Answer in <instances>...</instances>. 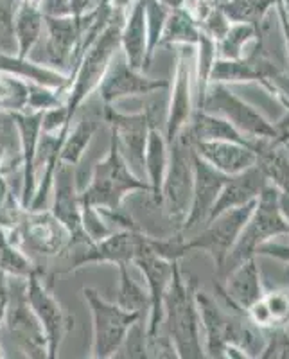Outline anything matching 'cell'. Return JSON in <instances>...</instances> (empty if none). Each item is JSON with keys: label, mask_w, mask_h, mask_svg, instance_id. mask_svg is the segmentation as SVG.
I'll use <instances>...</instances> for the list:
<instances>
[{"label": "cell", "mask_w": 289, "mask_h": 359, "mask_svg": "<svg viewBox=\"0 0 289 359\" xmlns=\"http://www.w3.org/2000/svg\"><path fill=\"white\" fill-rule=\"evenodd\" d=\"M121 9L124 8H115L112 20L106 24V27L98 34V38L90 43L76 69L69 76L65 108L70 121L76 118V114H78L83 102L99 88V83L105 78L112 57L121 49V27H123L124 22V18L119 13Z\"/></svg>", "instance_id": "obj_1"}, {"label": "cell", "mask_w": 289, "mask_h": 359, "mask_svg": "<svg viewBox=\"0 0 289 359\" xmlns=\"http://www.w3.org/2000/svg\"><path fill=\"white\" fill-rule=\"evenodd\" d=\"M162 329L171 338L178 358H203L200 343V313L192 284H185L178 261L173 264V277L163 297Z\"/></svg>", "instance_id": "obj_2"}, {"label": "cell", "mask_w": 289, "mask_h": 359, "mask_svg": "<svg viewBox=\"0 0 289 359\" xmlns=\"http://www.w3.org/2000/svg\"><path fill=\"white\" fill-rule=\"evenodd\" d=\"M135 191L149 192V184L128 168L126 160L119 151L117 140L112 135L108 153L94 163L88 187L81 192V201L95 208L119 210L123 208L124 198Z\"/></svg>", "instance_id": "obj_3"}, {"label": "cell", "mask_w": 289, "mask_h": 359, "mask_svg": "<svg viewBox=\"0 0 289 359\" xmlns=\"http://www.w3.org/2000/svg\"><path fill=\"white\" fill-rule=\"evenodd\" d=\"M288 232L289 224L282 217L281 207H278V192L273 187L264 185L261 194H259V200H257L252 216L246 221L245 229L241 230L234 246L227 253L223 264L217 268L220 275L227 277L232 269L252 259L257 253V248L262 243L268 241L269 237Z\"/></svg>", "instance_id": "obj_4"}, {"label": "cell", "mask_w": 289, "mask_h": 359, "mask_svg": "<svg viewBox=\"0 0 289 359\" xmlns=\"http://www.w3.org/2000/svg\"><path fill=\"white\" fill-rule=\"evenodd\" d=\"M194 192V163H192V146L185 133H180L169 142L167 171L162 184V201L167 219L175 223L180 230L189 216Z\"/></svg>", "instance_id": "obj_5"}, {"label": "cell", "mask_w": 289, "mask_h": 359, "mask_svg": "<svg viewBox=\"0 0 289 359\" xmlns=\"http://www.w3.org/2000/svg\"><path fill=\"white\" fill-rule=\"evenodd\" d=\"M81 293L92 313L94 334H92V354L90 355L94 359L114 358L123 345L128 331L139 320H142V314L131 313L117 304L106 302L94 287H85Z\"/></svg>", "instance_id": "obj_6"}, {"label": "cell", "mask_w": 289, "mask_h": 359, "mask_svg": "<svg viewBox=\"0 0 289 359\" xmlns=\"http://www.w3.org/2000/svg\"><path fill=\"white\" fill-rule=\"evenodd\" d=\"M147 248V236L140 230H115L101 241L74 246L67 250V268L60 273H72L86 264H130Z\"/></svg>", "instance_id": "obj_7"}, {"label": "cell", "mask_w": 289, "mask_h": 359, "mask_svg": "<svg viewBox=\"0 0 289 359\" xmlns=\"http://www.w3.org/2000/svg\"><path fill=\"white\" fill-rule=\"evenodd\" d=\"M8 293L4 323L9 334L27 358L45 359L49 352L47 338L40 325V320L29 306L27 278L13 277V280H8Z\"/></svg>", "instance_id": "obj_8"}, {"label": "cell", "mask_w": 289, "mask_h": 359, "mask_svg": "<svg viewBox=\"0 0 289 359\" xmlns=\"http://www.w3.org/2000/svg\"><path fill=\"white\" fill-rule=\"evenodd\" d=\"M6 232L9 239L22 250H29L45 257L62 255L67 252L70 243V236L65 226L47 208L43 210L25 208L18 223Z\"/></svg>", "instance_id": "obj_9"}, {"label": "cell", "mask_w": 289, "mask_h": 359, "mask_svg": "<svg viewBox=\"0 0 289 359\" xmlns=\"http://www.w3.org/2000/svg\"><path fill=\"white\" fill-rule=\"evenodd\" d=\"M27 300L47 338V359L58 358L62 343L74 329V318L56 300L51 291V282H45L41 269L27 277Z\"/></svg>", "instance_id": "obj_10"}, {"label": "cell", "mask_w": 289, "mask_h": 359, "mask_svg": "<svg viewBox=\"0 0 289 359\" xmlns=\"http://www.w3.org/2000/svg\"><path fill=\"white\" fill-rule=\"evenodd\" d=\"M102 118L110 126L112 135L117 140L119 151L126 160L128 168L146 180V165H144V155H146V142L149 128L155 123L153 110H142L139 114H121L112 104H102ZM147 182V180H146Z\"/></svg>", "instance_id": "obj_11"}, {"label": "cell", "mask_w": 289, "mask_h": 359, "mask_svg": "<svg viewBox=\"0 0 289 359\" xmlns=\"http://www.w3.org/2000/svg\"><path fill=\"white\" fill-rule=\"evenodd\" d=\"M198 110L227 118L237 131L250 135V139H278L277 130L266 123L259 111L234 95L223 83H212V85L208 83L205 97Z\"/></svg>", "instance_id": "obj_12"}, {"label": "cell", "mask_w": 289, "mask_h": 359, "mask_svg": "<svg viewBox=\"0 0 289 359\" xmlns=\"http://www.w3.org/2000/svg\"><path fill=\"white\" fill-rule=\"evenodd\" d=\"M257 200L248 201V203L241 205V207L230 208L227 212L220 214L212 221L207 223V229L201 230L191 241H185V246L189 250H205L212 255L216 266L220 268L223 264L227 253L236 243L237 236L241 230L245 229L246 221L252 216L253 208H255Z\"/></svg>", "instance_id": "obj_13"}, {"label": "cell", "mask_w": 289, "mask_h": 359, "mask_svg": "<svg viewBox=\"0 0 289 359\" xmlns=\"http://www.w3.org/2000/svg\"><path fill=\"white\" fill-rule=\"evenodd\" d=\"M171 86L167 79H155L144 76L142 70H135L128 65L123 50L119 49L112 57L105 78L99 83L98 94L102 104H114L121 99L133 97V95H146L166 90Z\"/></svg>", "instance_id": "obj_14"}, {"label": "cell", "mask_w": 289, "mask_h": 359, "mask_svg": "<svg viewBox=\"0 0 289 359\" xmlns=\"http://www.w3.org/2000/svg\"><path fill=\"white\" fill-rule=\"evenodd\" d=\"M76 168L70 163L60 162L54 172L53 182V207L51 212L54 214L60 223L67 229L70 236L69 248L74 246L86 245L92 243L88 236L83 230V219H81V194H79L78 187H76V176H74Z\"/></svg>", "instance_id": "obj_15"}, {"label": "cell", "mask_w": 289, "mask_h": 359, "mask_svg": "<svg viewBox=\"0 0 289 359\" xmlns=\"http://www.w3.org/2000/svg\"><path fill=\"white\" fill-rule=\"evenodd\" d=\"M192 45H178L175 85L166 117V140H175L185 130L192 117Z\"/></svg>", "instance_id": "obj_16"}, {"label": "cell", "mask_w": 289, "mask_h": 359, "mask_svg": "<svg viewBox=\"0 0 289 359\" xmlns=\"http://www.w3.org/2000/svg\"><path fill=\"white\" fill-rule=\"evenodd\" d=\"M20 135V155H22V191L20 205L29 208L36 192L38 178V144L41 135V118L45 111H11Z\"/></svg>", "instance_id": "obj_17"}, {"label": "cell", "mask_w": 289, "mask_h": 359, "mask_svg": "<svg viewBox=\"0 0 289 359\" xmlns=\"http://www.w3.org/2000/svg\"><path fill=\"white\" fill-rule=\"evenodd\" d=\"M192 163H194V192H192L191 210L182 226V232H191L201 223H207L208 214L228 180L227 175L212 168L210 163L200 158L194 151H192Z\"/></svg>", "instance_id": "obj_18"}, {"label": "cell", "mask_w": 289, "mask_h": 359, "mask_svg": "<svg viewBox=\"0 0 289 359\" xmlns=\"http://www.w3.org/2000/svg\"><path fill=\"white\" fill-rule=\"evenodd\" d=\"M135 264L139 266L147 282V294H149V320H147L146 336H155L160 331L163 320V297L167 286L173 277V264L175 261L159 257L149 248L144 250L139 257L135 259Z\"/></svg>", "instance_id": "obj_19"}, {"label": "cell", "mask_w": 289, "mask_h": 359, "mask_svg": "<svg viewBox=\"0 0 289 359\" xmlns=\"http://www.w3.org/2000/svg\"><path fill=\"white\" fill-rule=\"evenodd\" d=\"M191 146L196 155L227 176L246 171L257 163L255 149L243 144L228 140H196Z\"/></svg>", "instance_id": "obj_20"}, {"label": "cell", "mask_w": 289, "mask_h": 359, "mask_svg": "<svg viewBox=\"0 0 289 359\" xmlns=\"http://www.w3.org/2000/svg\"><path fill=\"white\" fill-rule=\"evenodd\" d=\"M264 185L266 178L257 163L253 168L246 169V171L228 176L227 184L221 189L220 196H217L216 203H214L210 214H208L207 223L220 216V214L230 210V208L241 207V205L248 203V201L257 200V196L261 194Z\"/></svg>", "instance_id": "obj_21"}, {"label": "cell", "mask_w": 289, "mask_h": 359, "mask_svg": "<svg viewBox=\"0 0 289 359\" xmlns=\"http://www.w3.org/2000/svg\"><path fill=\"white\" fill-rule=\"evenodd\" d=\"M0 72L15 76L18 79H24V81L38 83V85L58 90L60 94L67 95L69 76L62 72V70H56L49 65L31 62L29 57H20L17 54L2 53L0 50Z\"/></svg>", "instance_id": "obj_22"}, {"label": "cell", "mask_w": 289, "mask_h": 359, "mask_svg": "<svg viewBox=\"0 0 289 359\" xmlns=\"http://www.w3.org/2000/svg\"><path fill=\"white\" fill-rule=\"evenodd\" d=\"M121 50L131 69L144 72L147 54V31L142 0H133L130 13L124 18L123 27H121Z\"/></svg>", "instance_id": "obj_23"}, {"label": "cell", "mask_w": 289, "mask_h": 359, "mask_svg": "<svg viewBox=\"0 0 289 359\" xmlns=\"http://www.w3.org/2000/svg\"><path fill=\"white\" fill-rule=\"evenodd\" d=\"M227 290L221 291L227 302L234 306V309L248 311L253 304H257L264 294H262L261 278H259V269H257L253 257L237 266L227 275Z\"/></svg>", "instance_id": "obj_24"}, {"label": "cell", "mask_w": 289, "mask_h": 359, "mask_svg": "<svg viewBox=\"0 0 289 359\" xmlns=\"http://www.w3.org/2000/svg\"><path fill=\"white\" fill-rule=\"evenodd\" d=\"M182 133H185V137L191 142H196V140H228V142L248 146L252 149H257V142H259V139H245L243 133L237 131L227 118L203 110H198L196 114H192L191 123L185 126Z\"/></svg>", "instance_id": "obj_25"}, {"label": "cell", "mask_w": 289, "mask_h": 359, "mask_svg": "<svg viewBox=\"0 0 289 359\" xmlns=\"http://www.w3.org/2000/svg\"><path fill=\"white\" fill-rule=\"evenodd\" d=\"M167 158H169V144L166 140V135L156 128V124H153L147 133L144 165H146V180L149 184L151 200L156 207H160V201H162V184L167 171Z\"/></svg>", "instance_id": "obj_26"}, {"label": "cell", "mask_w": 289, "mask_h": 359, "mask_svg": "<svg viewBox=\"0 0 289 359\" xmlns=\"http://www.w3.org/2000/svg\"><path fill=\"white\" fill-rule=\"evenodd\" d=\"M196 306H198V313H200V325L203 327L205 338H207V352L210 358L216 355H223L224 347V334H227V323L228 314L217 307L216 300L208 297L207 293L201 291H194Z\"/></svg>", "instance_id": "obj_27"}, {"label": "cell", "mask_w": 289, "mask_h": 359, "mask_svg": "<svg viewBox=\"0 0 289 359\" xmlns=\"http://www.w3.org/2000/svg\"><path fill=\"white\" fill-rule=\"evenodd\" d=\"M13 27H15V41H17V56L29 57L34 45L40 41L41 31L45 27L40 6L27 0H18Z\"/></svg>", "instance_id": "obj_28"}, {"label": "cell", "mask_w": 289, "mask_h": 359, "mask_svg": "<svg viewBox=\"0 0 289 359\" xmlns=\"http://www.w3.org/2000/svg\"><path fill=\"white\" fill-rule=\"evenodd\" d=\"M99 128V118L92 117V115H81V117L76 121V126L72 128L70 124V130L67 133L65 140H63L62 151H60V162L70 163V165H79L86 153V147L94 139L95 131Z\"/></svg>", "instance_id": "obj_29"}, {"label": "cell", "mask_w": 289, "mask_h": 359, "mask_svg": "<svg viewBox=\"0 0 289 359\" xmlns=\"http://www.w3.org/2000/svg\"><path fill=\"white\" fill-rule=\"evenodd\" d=\"M198 22L192 18L187 9L176 6L169 11L166 25H163L162 36H160L159 47H169V45H194L200 38Z\"/></svg>", "instance_id": "obj_30"}, {"label": "cell", "mask_w": 289, "mask_h": 359, "mask_svg": "<svg viewBox=\"0 0 289 359\" xmlns=\"http://www.w3.org/2000/svg\"><path fill=\"white\" fill-rule=\"evenodd\" d=\"M257 162L261 163L262 175L266 180L273 182L282 192L289 194V156L285 155L284 147L277 146L273 140L271 146H264L257 142Z\"/></svg>", "instance_id": "obj_31"}, {"label": "cell", "mask_w": 289, "mask_h": 359, "mask_svg": "<svg viewBox=\"0 0 289 359\" xmlns=\"http://www.w3.org/2000/svg\"><path fill=\"white\" fill-rule=\"evenodd\" d=\"M250 316L257 327H278L289 322V293H271L250 307Z\"/></svg>", "instance_id": "obj_32"}, {"label": "cell", "mask_w": 289, "mask_h": 359, "mask_svg": "<svg viewBox=\"0 0 289 359\" xmlns=\"http://www.w3.org/2000/svg\"><path fill=\"white\" fill-rule=\"evenodd\" d=\"M38 266L31 262V259L24 253V250L9 239L4 226H0V271L11 277L27 278L29 275L34 273Z\"/></svg>", "instance_id": "obj_33"}, {"label": "cell", "mask_w": 289, "mask_h": 359, "mask_svg": "<svg viewBox=\"0 0 289 359\" xmlns=\"http://www.w3.org/2000/svg\"><path fill=\"white\" fill-rule=\"evenodd\" d=\"M144 11H146V31H147V54H146V69H149V63L159 49V41L162 36L163 25L169 17V6L162 0H142Z\"/></svg>", "instance_id": "obj_34"}, {"label": "cell", "mask_w": 289, "mask_h": 359, "mask_svg": "<svg viewBox=\"0 0 289 359\" xmlns=\"http://www.w3.org/2000/svg\"><path fill=\"white\" fill-rule=\"evenodd\" d=\"M22 165L20 135L13 114L0 108V165Z\"/></svg>", "instance_id": "obj_35"}, {"label": "cell", "mask_w": 289, "mask_h": 359, "mask_svg": "<svg viewBox=\"0 0 289 359\" xmlns=\"http://www.w3.org/2000/svg\"><path fill=\"white\" fill-rule=\"evenodd\" d=\"M119 275H121V282H119L117 306L131 313L144 314V311L149 309V294L131 278L128 264H119Z\"/></svg>", "instance_id": "obj_36"}, {"label": "cell", "mask_w": 289, "mask_h": 359, "mask_svg": "<svg viewBox=\"0 0 289 359\" xmlns=\"http://www.w3.org/2000/svg\"><path fill=\"white\" fill-rule=\"evenodd\" d=\"M198 45H200V49H198V107H200L205 97V92H207L208 76H210L212 65L216 62L217 54L214 38L205 34L203 31H200Z\"/></svg>", "instance_id": "obj_37"}, {"label": "cell", "mask_w": 289, "mask_h": 359, "mask_svg": "<svg viewBox=\"0 0 289 359\" xmlns=\"http://www.w3.org/2000/svg\"><path fill=\"white\" fill-rule=\"evenodd\" d=\"M253 36V29L250 25H236V27H228L223 38H220V50L221 60H239L243 56V47L246 41Z\"/></svg>", "instance_id": "obj_38"}, {"label": "cell", "mask_w": 289, "mask_h": 359, "mask_svg": "<svg viewBox=\"0 0 289 359\" xmlns=\"http://www.w3.org/2000/svg\"><path fill=\"white\" fill-rule=\"evenodd\" d=\"M114 358H146V327L140 325V320L128 331Z\"/></svg>", "instance_id": "obj_39"}, {"label": "cell", "mask_w": 289, "mask_h": 359, "mask_svg": "<svg viewBox=\"0 0 289 359\" xmlns=\"http://www.w3.org/2000/svg\"><path fill=\"white\" fill-rule=\"evenodd\" d=\"M262 358H289V334L281 325L271 332V338L266 341Z\"/></svg>", "instance_id": "obj_40"}, {"label": "cell", "mask_w": 289, "mask_h": 359, "mask_svg": "<svg viewBox=\"0 0 289 359\" xmlns=\"http://www.w3.org/2000/svg\"><path fill=\"white\" fill-rule=\"evenodd\" d=\"M40 9L45 17H67V15H72L70 0H41Z\"/></svg>", "instance_id": "obj_41"}, {"label": "cell", "mask_w": 289, "mask_h": 359, "mask_svg": "<svg viewBox=\"0 0 289 359\" xmlns=\"http://www.w3.org/2000/svg\"><path fill=\"white\" fill-rule=\"evenodd\" d=\"M8 275L4 271H0V325L4 323V316H6V307H8ZM0 358H4L2 355V351H0Z\"/></svg>", "instance_id": "obj_42"}, {"label": "cell", "mask_w": 289, "mask_h": 359, "mask_svg": "<svg viewBox=\"0 0 289 359\" xmlns=\"http://www.w3.org/2000/svg\"><path fill=\"white\" fill-rule=\"evenodd\" d=\"M257 253H268V255H275V257L289 259L288 248H284V246H277V245H269V243H262V245L257 248Z\"/></svg>", "instance_id": "obj_43"}, {"label": "cell", "mask_w": 289, "mask_h": 359, "mask_svg": "<svg viewBox=\"0 0 289 359\" xmlns=\"http://www.w3.org/2000/svg\"><path fill=\"white\" fill-rule=\"evenodd\" d=\"M278 207H281V212L284 214L285 221H288L289 224V194L282 192L281 196H278Z\"/></svg>", "instance_id": "obj_44"}, {"label": "cell", "mask_w": 289, "mask_h": 359, "mask_svg": "<svg viewBox=\"0 0 289 359\" xmlns=\"http://www.w3.org/2000/svg\"><path fill=\"white\" fill-rule=\"evenodd\" d=\"M27 2H33V4H38V6H40L41 0H27Z\"/></svg>", "instance_id": "obj_45"}, {"label": "cell", "mask_w": 289, "mask_h": 359, "mask_svg": "<svg viewBox=\"0 0 289 359\" xmlns=\"http://www.w3.org/2000/svg\"><path fill=\"white\" fill-rule=\"evenodd\" d=\"M284 140H289V131H288V133H285V139H282V142H284Z\"/></svg>", "instance_id": "obj_46"}, {"label": "cell", "mask_w": 289, "mask_h": 359, "mask_svg": "<svg viewBox=\"0 0 289 359\" xmlns=\"http://www.w3.org/2000/svg\"><path fill=\"white\" fill-rule=\"evenodd\" d=\"M288 149H289V142H288Z\"/></svg>", "instance_id": "obj_47"}]
</instances>
